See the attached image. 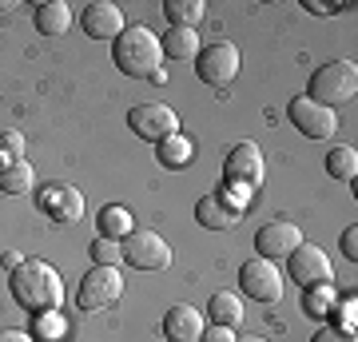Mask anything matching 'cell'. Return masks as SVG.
I'll return each instance as SVG.
<instances>
[{
	"label": "cell",
	"mask_w": 358,
	"mask_h": 342,
	"mask_svg": "<svg viewBox=\"0 0 358 342\" xmlns=\"http://www.w3.org/2000/svg\"><path fill=\"white\" fill-rule=\"evenodd\" d=\"M8 287H13L16 303L36 318H48L64 306V279H60V271L48 266L44 259H24V263L8 275Z\"/></svg>",
	"instance_id": "1"
},
{
	"label": "cell",
	"mask_w": 358,
	"mask_h": 342,
	"mask_svg": "<svg viewBox=\"0 0 358 342\" xmlns=\"http://www.w3.org/2000/svg\"><path fill=\"white\" fill-rule=\"evenodd\" d=\"M112 60H115V68H120L124 76L152 80L155 72H159V60H164L159 36H155L148 24H128L112 40Z\"/></svg>",
	"instance_id": "2"
},
{
	"label": "cell",
	"mask_w": 358,
	"mask_h": 342,
	"mask_svg": "<svg viewBox=\"0 0 358 342\" xmlns=\"http://www.w3.org/2000/svg\"><path fill=\"white\" fill-rule=\"evenodd\" d=\"M358 92V64L355 60H331L322 64L319 72L310 76V100L322 104V108H338V104H350Z\"/></svg>",
	"instance_id": "3"
},
{
	"label": "cell",
	"mask_w": 358,
	"mask_h": 342,
	"mask_svg": "<svg viewBox=\"0 0 358 342\" xmlns=\"http://www.w3.org/2000/svg\"><path fill=\"white\" fill-rule=\"evenodd\" d=\"M239 48L231 44V40H219V44H207V48L195 52V72H199V80L203 84H211V88H227V84H235V76H239Z\"/></svg>",
	"instance_id": "4"
},
{
	"label": "cell",
	"mask_w": 358,
	"mask_h": 342,
	"mask_svg": "<svg viewBox=\"0 0 358 342\" xmlns=\"http://www.w3.org/2000/svg\"><path fill=\"white\" fill-rule=\"evenodd\" d=\"M287 275H291L303 291H310V287H331L334 266H331V259H327L322 247H315V243H299V247L287 255Z\"/></svg>",
	"instance_id": "5"
},
{
	"label": "cell",
	"mask_w": 358,
	"mask_h": 342,
	"mask_svg": "<svg viewBox=\"0 0 358 342\" xmlns=\"http://www.w3.org/2000/svg\"><path fill=\"white\" fill-rule=\"evenodd\" d=\"M267 176V164H263V152H259V143L243 140L235 143L223 159V179H227V187H239V191H255Z\"/></svg>",
	"instance_id": "6"
},
{
	"label": "cell",
	"mask_w": 358,
	"mask_h": 342,
	"mask_svg": "<svg viewBox=\"0 0 358 342\" xmlns=\"http://www.w3.org/2000/svg\"><path fill=\"white\" fill-rule=\"evenodd\" d=\"M120 251H124V263L136 266V271H167L171 266V247L159 239V231H131L120 243Z\"/></svg>",
	"instance_id": "7"
},
{
	"label": "cell",
	"mask_w": 358,
	"mask_h": 342,
	"mask_svg": "<svg viewBox=\"0 0 358 342\" xmlns=\"http://www.w3.org/2000/svg\"><path fill=\"white\" fill-rule=\"evenodd\" d=\"M124 294V275L120 266H92L80 279V311H108Z\"/></svg>",
	"instance_id": "8"
},
{
	"label": "cell",
	"mask_w": 358,
	"mask_h": 342,
	"mask_svg": "<svg viewBox=\"0 0 358 342\" xmlns=\"http://www.w3.org/2000/svg\"><path fill=\"white\" fill-rule=\"evenodd\" d=\"M128 127L148 143H164L171 136H179V115L167 104H136L128 112Z\"/></svg>",
	"instance_id": "9"
},
{
	"label": "cell",
	"mask_w": 358,
	"mask_h": 342,
	"mask_svg": "<svg viewBox=\"0 0 358 342\" xmlns=\"http://www.w3.org/2000/svg\"><path fill=\"white\" fill-rule=\"evenodd\" d=\"M287 120H291L307 140H331L334 131H338V115H334L331 108L315 104L310 96H294V100L287 104Z\"/></svg>",
	"instance_id": "10"
},
{
	"label": "cell",
	"mask_w": 358,
	"mask_h": 342,
	"mask_svg": "<svg viewBox=\"0 0 358 342\" xmlns=\"http://www.w3.org/2000/svg\"><path fill=\"white\" fill-rule=\"evenodd\" d=\"M239 287H243L255 303H279L282 299V275L279 266L271 263V259H247L243 266H239Z\"/></svg>",
	"instance_id": "11"
},
{
	"label": "cell",
	"mask_w": 358,
	"mask_h": 342,
	"mask_svg": "<svg viewBox=\"0 0 358 342\" xmlns=\"http://www.w3.org/2000/svg\"><path fill=\"white\" fill-rule=\"evenodd\" d=\"M303 243V231L294 227V223H287V219H275V223H267V227L255 231V251L259 259H287V255L294 251Z\"/></svg>",
	"instance_id": "12"
},
{
	"label": "cell",
	"mask_w": 358,
	"mask_h": 342,
	"mask_svg": "<svg viewBox=\"0 0 358 342\" xmlns=\"http://www.w3.org/2000/svg\"><path fill=\"white\" fill-rule=\"evenodd\" d=\"M124 28H128V20L120 13V4H112V0H96V4L84 8V32L92 40H115Z\"/></svg>",
	"instance_id": "13"
},
{
	"label": "cell",
	"mask_w": 358,
	"mask_h": 342,
	"mask_svg": "<svg viewBox=\"0 0 358 342\" xmlns=\"http://www.w3.org/2000/svg\"><path fill=\"white\" fill-rule=\"evenodd\" d=\"M203 327H207L203 311H195V306H187V303L167 306V315H164V339L167 342H199Z\"/></svg>",
	"instance_id": "14"
},
{
	"label": "cell",
	"mask_w": 358,
	"mask_h": 342,
	"mask_svg": "<svg viewBox=\"0 0 358 342\" xmlns=\"http://www.w3.org/2000/svg\"><path fill=\"white\" fill-rule=\"evenodd\" d=\"M195 219H199V227H207V231H227L243 215H239V203H227L223 191H215V195H203V199L195 203Z\"/></svg>",
	"instance_id": "15"
},
{
	"label": "cell",
	"mask_w": 358,
	"mask_h": 342,
	"mask_svg": "<svg viewBox=\"0 0 358 342\" xmlns=\"http://www.w3.org/2000/svg\"><path fill=\"white\" fill-rule=\"evenodd\" d=\"M44 207H48L52 219H60V223H76L84 215V195H80L72 183H56L52 191H44Z\"/></svg>",
	"instance_id": "16"
},
{
	"label": "cell",
	"mask_w": 358,
	"mask_h": 342,
	"mask_svg": "<svg viewBox=\"0 0 358 342\" xmlns=\"http://www.w3.org/2000/svg\"><path fill=\"white\" fill-rule=\"evenodd\" d=\"M159 48H164V60H192L199 52V32L195 28H167L159 36Z\"/></svg>",
	"instance_id": "17"
},
{
	"label": "cell",
	"mask_w": 358,
	"mask_h": 342,
	"mask_svg": "<svg viewBox=\"0 0 358 342\" xmlns=\"http://www.w3.org/2000/svg\"><path fill=\"white\" fill-rule=\"evenodd\" d=\"M68 24H72V8H68L64 0H44V4H36V28L44 36H64Z\"/></svg>",
	"instance_id": "18"
},
{
	"label": "cell",
	"mask_w": 358,
	"mask_h": 342,
	"mask_svg": "<svg viewBox=\"0 0 358 342\" xmlns=\"http://www.w3.org/2000/svg\"><path fill=\"white\" fill-rule=\"evenodd\" d=\"M327 176L338 179V183H355V176H358V152L350 148V143H338V148L327 152Z\"/></svg>",
	"instance_id": "19"
},
{
	"label": "cell",
	"mask_w": 358,
	"mask_h": 342,
	"mask_svg": "<svg viewBox=\"0 0 358 342\" xmlns=\"http://www.w3.org/2000/svg\"><path fill=\"white\" fill-rule=\"evenodd\" d=\"M207 4L203 0H164V16L171 28H195L203 20Z\"/></svg>",
	"instance_id": "20"
},
{
	"label": "cell",
	"mask_w": 358,
	"mask_h": 342,
	"mask_svg": "<svg viewBox=\"0 0 358 342\" xmlns=\"http://www.w3.org/2000/svg\"><path fill=\"white\" fill-rule=\"evenodd\" d=\"M207 315H211V322L215 327H239V318H243V303L235 299V294H227V291H215L211 294V303H207Z\"/></svg>",
	"instance_id": "21"
},
{
	"label": "cell",
	"mask_w": 358,
	"mask_h": 342,
	"mask_svg": "<svg viewBox=\"0 0 358 342\" xmlns=\"http://www.w3.org/2000/svg\"><path fill=\"white\" fill-rule=\"evenodd\" d=\"M36 187V171L28 159H16V164L0 167V191H8V195H24V191Z\"/></svg>",
	"instance_id": "22"
},
{
	"label": "cell",
	"mask_w": 358,
	"mask_h": 342,
	"mask_svg": "<svg viewBox=\"0 0 358 342\" xmlns=\"http://www.w3.org/2000/svg\"><path fill=\"white\" fill-rule=\"evenodd\" d=\"M131 223H136L131 211L128 207H120V203H112V207H103L100 211V235L103 239H128L131 231H136Z\"/></svg>",
	"instance_id": "23"
},
{
	"label": "cell",
	"mask_w": 358,
	"mask_h": 342,
	"mask_svg": "<svg viewBox=\"0 0 358 342\" xmlns=\"http://www.w3.org/2000/svg\"><path fill=\"white\" fill-rule=\"evenodd\" d=\"M155 148H159V159H164L167 167H183V164H187V159L195 155L192 140H183V136H171V140L155 143Z\"/></svg>",
	"instance_id": "24"
},
{
	"label": "cell",
	"mask_w": 358,
	"mask_h": 342,
	"mask_svg": "<svg viewBox=\"0 0 358 342\" xmlns=\"http://www.w3.org/2000/svg\"><path fill=\"white\" fill-rule=\"evenodd\" d=\"M88 251H92V266H120V263H124L120 243H115V239H103V235H100V239H92Z\"/></svg>",
	"instance_id": "25"
},
{
	"label": "cell",
	"mask_w": 358,
	"mask_h": 342,
	"mask_svg": "<svg viewBox=\"0 0 358 342\" xmlns=\"http://www.w3.org/2000/svg\"><path fill=\"white\" fill-rule=\"evenodd\" d=\"M24 159V136L20 131H0V167Z\"/></svg>",
	"instance_id": "26"
},
{
	"label": "cell",
	"mask_w": 358,
	"mask_h": 342,
	"mask_svg": "<svg viewBox=\"0 0 358 342\" xmlns=\"http://www.w3.org/2000/svg\"><path fill=\"white\" fill-rule=\"evenodd\" d=\"M303 306H307V315H310V318L327 315V306H331V287H310L307 299H303Z\"/></svg>",
	"instance_id": "27"
},
{
	"label": "cell",
	"mask_w": 358,
	"mask_h": 342,
	"mask_svg": "<svg viewBox=\"0 0 358 342\" xmlns=\"http://www.w3.org/2000/svg\"><path fill=\"white\" fill-rule=\"evenodd\" d=\"M199 342H235V330L231 327H203V334H199Z\"/></svg>",
	"instance_id": "28"
},
{
	"label": "cell",
	"mask_w": 358,
	"mask_h": 342,
	"mask_svg": "<svg viewBox=\"0 0 358 342\" xmlns=\"http://www.w3.org/2000/svg\"><path fill=\"white\" fill-rule=\"evenodd\" d=\"M310 342H355V334L350 330H338V327H322Z\"/></svg>",
	"instance_id": "29"
},
{
	"label": "cell",
	"mask_w": 358,
	"mask_h": 342,
	"mask_svg": "<svg viewBox=\"0 0 358 342\" xmlns=\"http://www.w3.org/2000/svg\"><path fill=\"white\" fill-rule=\"evenodd\" d=\"M343 255L350 259V263L358 259V227H355V223H350V227H346V235H343Z\"/></svg>",
	"instance_id": "30"
},
{
	"label": "cell",
	"mask_w": 358,
	"mask_h": 342,
	"mask_svg": "<svg viewBox=\"0 0 358 342\" xmlns=\"http://www.w3.org/2000/svg\"><path fill=\"white\" fill-rule=\"evenodd\" d=\"M0 342H36L28 330H16V327H4L0 330Z\"/></svg>",
	"instance_id": "31"
},
{
	"label": "cell",
	"mask_w": 358,
	"mask_h": 342,
	"mask_svg": "<svg viewBox=\"0 0 358 342\" xmlns=\"http://www.w3.org/2000/svg\"><path fill=\"white\" fill-rule=\"evenodd\" d=\"M343 4H307V13H319V16H327V13H338Z\"/></svg>",
	"instance_id": "32"
},
{
	"label": "cell",
	"mask_w": 358,
	"mask_h": 342,
	"mask_svg": "<svg viewBox=\"0 0 358 342\" xmlns=\"http://www.w3.org/2000/svg\"><path fill=\"white\" fill-rule=\"evenodd\" d=\"M20 263H24V259H20V255H4V266H8V271H16V266H20Z\"/></svg>",
	"instance_id": "33"
},
{
	"label": "cell",
	"mask_w": 358,
	"mask_h": 342,
	"mask_svg": "<svg viewBox=\"0 0 358 342\" xmlns=\"http://www.w3.org/2000/svg\"><path fill=\"white\" fill-rule=\"evenodd\" d=\"M235 342H271V339H259V334H247V339H235Z\"/></svg>",
	"instance_id": "34"
},
{
	"label": "cell",
	"mask_w": 358,
	"mask_h": 342,
	"mask_svg": "<svg viewBox=\"0 0 358 342\" xmlns=\"http://www.w3.org/2000/svg\"><path fill=\"white\" fill-rule=\"evenodd\" d=\"M13 8V0H0V13H8Z\"/></svg>",
	"instance_id": "35"
}]
</instances>
